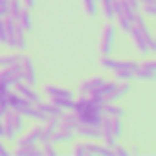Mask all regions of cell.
Segmentation results:
<instances>
[{"label": "cell", "instance_id": "23", "mask_svg": "<svg viewBox=\"0 0 156 156\" xmlns=\"http://www.w3.org/2000/svg\"><path fill=\"white\" fill-rule=\"evenodd\" d=\"M50 101L53 105H57L59 108H62V110H73V107H75L73 98H50Z\"/></svg>", "mask_w": 156, "mask_h": 156}, {"label": "cell", "instance_id": "16", "mask_svg": "<svg viewBox=\"0 0 156 156\" xmlns=\"http://www.w3.org/2000/svg\"><path fill=\"white\" fill-rule=\"evenodd\" d=\"M77 125H79V119L75 118V114H62L59 118V129H64V130H75Z\"/></svg>", "mask_w": 156, "mask_h": 156}, {"label": "cell", "instance_id": "29", "mask_svg": "<svg viewBox=\"0 0 156 156\" xmlns=\"http://www.w3.org/2000/svg\"><path fill=\"white\" fill-rule=\"evenodd\" d=\"M83 4H85V9L88 15H98V6H96V0H83Z\"/></svg>", "mask_w": 156, "mask_h": 156}, {"label": "cell", "instance_id": "32", "mask_svg": "<svg viewBox=\"0 0 156 156\" xmlns=\"http://www.w3.org/2000/svg\"><path fill=\"white\" fill-rule=\"evenodd\" d=\"M112 156H129V151L125 147H121L119 143H116L112 147Z\"/></svg>", "mask_w": 156, "mask_h": 156}, {"label": "cell", "instance_id": "39", "mask_svg": "<svg viewBox=\"0 0 156 156\" xmlns=\"http://www.w3.org/2000/svg\"><path fill=\"white\" fill-rule=\"evenodd\" d=\"M6 154H9V151L6 149V145H4V141H0V156H6Z\"/></svg>", "mask_w": 156, "mask_h": 156}, {"label": "cell", "instance_id": "37", "mask_svg": "<svg viewBox=\"0 0 156 156\" xmlns=\"http://www.w3.org/2000/svg\"><path fill=\"white\" fill-rule=\"evenodd\" d=\"M125 2H127L134 11H140V2H138V0H125Z\"/></svg>", "mask_w": 156, "mask_h": 156}, {"label": "cell", "instance_id": "6", "mask_svg": "<svg viewBox=\"0 0 156 156\" xmlns=\"http://www.w3.org/2000/svg\"><path fill=\"white\" fill-rule=\"evenodd\" d=\"M73 132H75L77 136H81V138L101 140V125H85V123H79Z\"/></svg>", "mask_w": 156, "mask_h": 156}, {"label": "cell", "instance_id": "38", "mask_svg": "<svg viewBox=\"0 0 156 156\" xmlns=\"http://www.w3.org/2000/svg\"><path fill=\"white\" fill-rule=\"evenodd\" d=\"M22 4H24V8H28V9H33V8H35V0H22Z\"/></svg>", "mask_w": 156, "mask_h": 156}, {"label": "cell", "instance_id": "1", "mask_svg": "<svg viewBox=\"0 0 156 156\" xmlns=\"http://www.w3.org/2000/svg\"><path fill=\"white\" fill-rule=\"evenodd\" d=\"M72 112L79 119V123H85V125H101L103 116H105L103 105L94 103L90 98H85V96H81L79 101H75V107Z\"/></svg>", "mask_w": 156, "mask_h": 156}, {"label": "cell", "instance_id": "33", "mask_svg": "<svg viewBox=\"0 0 156 156\" xmlns=\"http://www.w3.org/2000/svg\"><path fill=\"white\" fill-rule=\"evenodd\" d=\"M41 151H42V154H48V156H55L57 154V151H55V147H53L51 141L44 143V149H41Z\"/></svg>", "mask_w": 156, "mask_h": 156}, {"label": "cell", "instance_id": "31", "mask_svg": "<svg viewBox=\"0 0 156 156\" xmlns=\"http://www.w3.org/2000/svg\"><path fill=\"white\" fill-rule=\"evenodd\" d=\"M140 9H141V13H145L149 17H154L156 15V4H141Z\"/></svg>", "mask_w": 156, "mask_h": 156}, {"label": "cell", "instance_id": "27", "mask_svg": "<svg viewBox=\"0 0 156 156\" xmlns=\"http://www.w3.org/2000/svg\"><path fill=\"white\" fill-rule=\"evenodd\" d=\"M118 81H132L134 79V72L132 70H116L114 72Z\"/></svg>", "mask_w": 156, "mask_h": 156}, {"label": "cell", "instance_id": "34", "mask_svg": "<svg viewBox=\"0 0 156 156\" xmlns=\"http://www.w3.org/2000/svg\"><path fill=\"white\" fill-rule=\"evenodd\" d=\"M0 44H6V24H4V19H0Z\"/></svg>", "mask_w": 156, "mask_h": 156}, {"label": "cell", "instance_id": "20", "mask_svg": "<svg viewBox=\"0 0 156 156\" xmlns=\"http://www.w3.org/2000/svg\"><path fill=\"white\" fill-rule=\"evenodd\" d=\"M154 77H156V70L141 68L140 62H138V68L134 70V79H140V81H152Z\"/></svg>", "mask_w": 156, "mask_h": 156}, {"label": "cell", "instance_id": "11", "mask_svg": "<svg viewBox=\"0 0 156 156\" xmlns=\"http://www.w3.org/2000/svg\"><path fill=\"white\" fill-rule=\"evenodd\" d=\"M103 77H92V79H87V81H83L81 85H79V94L81 96H85V98H88L92 92H96L101 85H103Z\"/></svg>", "mask_w": 156, "mask_h": 156}, {"label": "cell", "instance_id": "41", "mask_svg": "<svg viewBox=\"0 0 156 156\" xmlns=\"http://www.w3.org/2000/svg\"><path fill=\"white\" fill-rule=\"evenodd\" d=\"M0 138H4V121L0 119Z\"/></svg>", "mask_w": 156, "mask_h": 156}, {"label": "cell", "instance_id": "40", "mask_svg": "<svg viewBox=\"0 0 156 156\" xmlns=\"http://www.w3.org/2000/svg\"><path fill=\"white\" fill-rule=\"evenodd\" d=\"M8 17V6H0V19Z\"/></svg>", "mask_w": 156, "mask_h": 156}, {"label": "cell", "instance_id": "17", "mask_svg": "<svg viewBox=\"0 0 156 156\" xmlns=\"http://www.w3.org/2000/svg\"><path fill=\"white\" fill-rule=\"evenodd\" d=\"M75 138V132L73 130H64V129H57L51 136V143H68V141H73Z\"/></svg>", "mask_w": 156, "mask_h": 156}, {"label": "cell", "instance_id": "26", "mask_svg": "<svg viewBox=\"0 0 156 156\" xmlns=\"http://www.w3.org/2000/svg\"><path fill=\"white\" fill-rule=\"evenodd\" d=\"M15 42H17V48L15 50H24L26 48V31H24V28H20L19 24H17V33H15Z\"/></svg>", "mask_w": 156, "mask_h": 156}, {"label": "cell", "instance_id": "5", "mask_svg": "<svg viewBox=\"0 0 156 156\" xmlns=\"http://www.w3.org/2000/svg\"><path fill=\"white\" fill-rule=\"evenodd\" d=\"M132 24H134V26L140 30V33L143 35V39H145V42H147V46H149V50H151V51H156V41H154V37L151 35V31H149V28H147V22H145V19L140 15V11L136 13Z\"/></svg>", "mask_w": 156, "mask_h": 156}, {"label": "cell", "instance_id": "14", "mask_svg": "<svg viewBox=\"0 0 156 156\" xmlns=\"http://www.w3.org/2000/svg\"><path fill=\"white\" fill-rule=\"evenodd\" d=\"M4 118H8V119H9V123H11V127L15 129V132H17V134H20V132L24 130V116H22L20 112H17V110L9 108V110L6 112V116H4Z\"/></svg>", "mask_w": 156, "mask_h": 156}, {"label": "cell", "instance_id": "7", "mask_svg": "<svg viewBox=\"0 0 156 156\" xmlns=\"http://www.w3.org/2000/svg\"><path fill=\"white\" fill-rule=\"evenodd\" d=\"M114 41H116V30L112 24H107L103 30V41H101V53L103 55H108L112 51Z\"/></svg>", "mask_w": 156, "mask_h": 156}, {"label": "cell", "instance_id": "44", "mask_svg": "<svg viewBox=\"0 0 156 156\" xmlns=\"http://www.w3.org/2000/svg\"><path fill=\"white\" fill-rule=\"evenodd\" d=\"M110 2H116V0H110Z\"/></svg>", "mask_w": 156, "mask_h": 156}, {"label": "cell", "instance_id": "30", "mask_svg": "<svg viewBox=\"0 0 156 156\" xmlns=\"http://www.w3.org/2000/svg\"><path fill=\"white\" fill-rule=\"evenodd\" d=\"M101 2H103L105 17H107V19H114V8H112V2H110V0H101Z\"/></svg>", "mask_w": 156, "mask_h": 156}, {"label": "cell", "instance_id": "12", "mask_svg": "<svg viewBox=\"0 0 156 156\" xmlns=\"http://www.w3.org/2000/svg\"><path fill=\"white\" fill-rule=\"evenodd\" d=\"M85 152L87 154H101V156H112V149L107 147L105 143H94V141H83Z\"/></svg>", "mask_w": 156, "mask_h": 156}, {"label": "cell", "instance_id": "3", "mask_svg": "<svg viewBox=\"0 0 156 156\" xmlns=\"http://www.w3.org/2000/svg\"><path fill=\"white\" fill-rule=\"evenodd\" d=\"M19 81H22V75H20V66L13 64V66H6L4 70H0V83L9 87H15Z\"/></svg>", "mask_w": 156, "mask_h": 156}, {"label": "cell", "instance_id": "19", "mask_svg": "<svg viewBox=\"0 0 156 156\" xmlns=\"http://www.w3.org/2000/svg\"><path fill=\"white\" fill-rule=\"evenodd\" d=\"M17 24H19L20 28H24V31H30V30L33 28V19H31V13H30L28 8H22L20 15H19V19H17Z\"/></svg>", "mask_w": 156, "mask_h": 156}, {"label": "cell", "instance_id": "15", "mask_svg": "<svg viewBox=\"0 0 156 156\" xmlns=\"http://www.w3.org/2000/svg\"><path fill=\"white\" fill-rule=\"evenodd\" d=\"M35 105H37V108H39L42 114H46L48 118H61V116L64 114V110L59 108L57 105H53L51 101H50V103H42V101H39V103H35Z\"/></svg>", "mask_w": 156, "mask_h": 156}, {"label": "cell", "instance_id": "8", "mask_svg": "<svg viewBox=\"0 0 156 156\" xmlns=\"http://www.w3.org/2000/svg\"><path fill=\"white\" fill-rule=\"evenodd\" d=\"M15 92L19 94V96H22L26 101H30V103H39L41 101V98H39V94L33 90V87H30V85H26L24 81H19L17 85H15Z\"/></svg>", "mask_w": 156, "mask_h": 156}, {"label": "cell", "instance_id": "21", "mask_svg": "<svg viewBox=\"0 0 156 156\" xmlns=\"http://www.w3.org/2000/svg\"><path fill=\"white\" fill-rule=\"evenodd\" d=\"M103 114L105 116H110V118H123L125 116V110L121 107H118L116 103H105L103 105Z\"/></svg>", "mask_w": 156, "mask_h": 156}, {"label": "cell", "instance_id": "25", "mask_svg": "<svg viewBox=\"0 0 156 156\" xmlns=\"http://www.w3.org/2000/svg\"><path fill=\"white\" fill-rule=\"evenodd\" d=\"M17 154L19 156H39V154H42V151L37 145H28V147H19Z\"/></svg>", "mask_w": 156, "mask_h": 156}, {"label": "cell", "instance_id": "28", "mask_svg": "<svg viewBox=\"0 0 156 156\" xmlns=\"http://www.w3.org/2000/svg\"><path fill=\"white\" fill-rule=\"evenodd\" d=\"M118 19V24H119V28H121V31H125V33H129L130 31V28H132V22L127 19V17H123V15H119V17H116Z\"/></svg>", "mask_w": 156, "mask_h": 156}, {"label": "cell", "instance_id": "35", "mask_svg": "<svg viewBox=\"0 0 156 156\" xmlns=\"http://www.w3.org/2000/svg\"><path fill=\"white\" fill-rule=\"evenodd\" d=\"M73 154H77V156H85V154H87V152H85V147H83V141L75 143V147H73Z\"/></svg>", "mask_w": 156, "mask_h": 156}, {"label": "cell", "instance_id": "24", "mask_svg": "<svg viewBox=\"0 0 156 156\" xmlns=\"http://www.w3.org/2000/svg\"><path fill=\"white\" fill-rule=\"evenodd\" d=\"M22 8H24L22 0H8V15H9V17H13L15 20L19 19V15H20Z\"/></svg>", "mask_w": 156, "mask_h": 156}, {"label": "cell", "instance_id": "36", "mask_svg": "<svg viewBox=\"0 0 156 156\" xmlns=\"http://www.w3.org/2000/svg\"><path fill=\"white\" fill-rule=\"evenodd\" d=\"M9 110V107H8V103L4 101V103H0V119H2L4 116H6V112Z\"/></svg>", "mask_w": 156, "mask_h": 156}, {"label": "cell", "instance_id": "22", "mask_svg": "<svg viewBox=\"0 0 156 156\" xmlns=\"http://www.w3.org/2000/svg\"><path fill=\"white\" fill-rule=\"evenodd\" d=\"M20 59H22V53H6V55H0V68L19 64Z\"/></svg>", "mask_w": 156, "mask_h": 156}, {"label": "cell", "instance_id": "18", "mask_svg": "<svg viewBox=\"0 0 156 156\" xmlns=\"http://www.w3.org/2000/svg\"><path fill=\"white\" fill-rule=\"evenodd\" d=\"M44 92H46L50 98H73V94H72L68 88H62V87H55V85H46Z\"/></svg>", "mask_w": 156, "mask_h": 156}, {"label": "cell", "instance_id": "42", "mask_svg": "<svg viewBox=\"0 0 156 156\" xmlns=\"http://www.w3.org/2000/svg\"><path fill=\"white\" fill-rule=\"evenodd\" d=\"M138 2H140V6H141V4H156L154 0H138Z\"/></svg>", "mask_w": 156, "mask_h": 156}, {"label": "cell", "instance_id": "9", "mask_svg": "<svg viewBox=\"0 0 156 156\" xmlns=\"http://www.w3.org/2000/svg\"><path fill=\"white\" fill-rule=\"evenodd\" d=\"M41 134H42V125H35L28 134H24L22 138L17 140L19 147H28V145H37L41 141Z\"/></svg>", "mask_w": 156, "mask_h": 156}, {"label": "cell", "instance_id": "43", "mask_svg": "<svg viewBox=\"0 0 156 156\" xmlns=\"http://www.w3.org/2000/svg\"><path fill=\"white\" fill-rule=\"evenodd\" d=\"M0 6H8V0H0Z\"/></svg>", "mask_w": 156, "mask_h": 156}, {"label": "cell", "instance_id": "4", "mask_svg": "<svg viewBox=\"0 0 156 156\" xmlns=\"http://www.w3.org/2000/svg\"><path fill=\"white\" fill-rule=\"evenodd\" d=\"M101 66L107 70H112V72H116V70H132L134 72L138 68V62L136 61H118V59H112L110 55H103Z\"/></svg>", "mask_w": 156, "mask_h": 156}, {"label": "cell", "instance_id": "2", "mask_svg": "<svg viewBox=\"0 0 156 156\" xmlns=\"http://www.w3.org/2000/svg\"><path fill=\"white\" fill-rule=\"evenodd\" d=\"M19 66H20L22 81H24L26 85H30V87H35V85H37V70H35L33 61H31L28 55H22V59H20Z\"/></svg>", "mask_w": 156, "mask_h": 156}, {"label": "cell", "instance_id": "13", "mask_svg": "<svg viewBox=\"0 0 156 156\" xmlns=\"http://www.w3.org/2000/svg\"><path fill=\"white\" fill-rule=\"evenodd\" d=\"M130 37H132V42H134V46H136V50L138 51H141L143 55H147L151 50H149V46H147V42H145V39H143V35L140 33V30L132 24V28H130Z\"/></svg>", "mask_w": 156, "mask_h": 156}, {"label": "cell", "instance_id": "10", "mask_svg": "<svg viewBox=\"0 0 156 156\" xmlns=\"http://www.w3.org/2000/svg\"><path fill=\"white\" fill-rule=\"evenodd\" d=\"M129 92H130V81H121V83H118V85H116V88L107 96L105 103H116L118 99L125 98Z\"/></svg>", "mask_w": 156, "mask_h": 156}]
</instances>
